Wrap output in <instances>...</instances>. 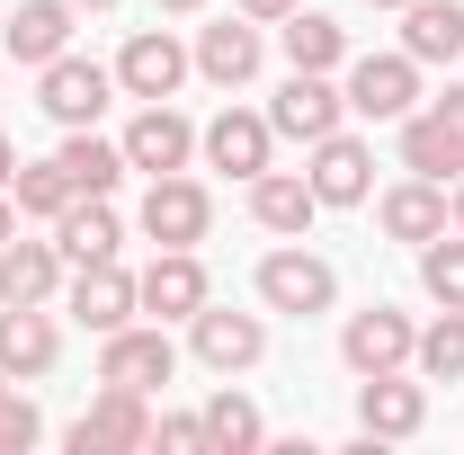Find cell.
<instances>
[{
    "label": "cell",
    "instance_id": "22",
    "mask_svg": "<svg viewBox=\"0 0 464 455\" xmlns=\"http://www.w3.org/2000/svg\"><path fill=\"white\" fill-rule=\"evenodd\" d=\"M63 179L81 188V197H116V179H125V143H108V134H90V125H63Z\"/></svg>",
    "mask_w": 464,
    "mask_h": 455
},
{
    "label": "cell",
    "instance_id": "6",
    "mask_svg": "<svg viewBox=\"0 0 464 455\" xmlns=\"http://www.w3.org/2000/svg\"><path fill=\"white\" fill-rule=\"evenodd\" d=\"M134 447H152V411H143V393H125V384H108V393L72 420V455H134Z\"/></svg>",
    "mask_w": 464,
    "mask_h": 455
},
{
    "label": "cell",
    "instance_id": "3",
    "mask_svg": "<svg viewBox=\"0 0 464 455\" xmlns=\"http://www.w3.org/2000/svg\"><path fill=\"white\" fill-rule=\"evenodd\" d=\"M188 348H197V366H215V375H250L259 357H268V322L259 313H224L215 295L188 313Z\"/></svg>",
    "mask_w": 464,
    "mask_h": 455
},
{
    "label": "cell",
    "instance_id": "38",
    "mask_svg": "<svg viewBox=\"0 0 464 455\" xmlns=\"http://www.w3.org/2000/svg\"><path fill=\"white\" fill-rule=\"evenodd\" d=\"M9 232H18V215H9V197H0V241H9Z\"/></svg>",
    "mask_w": 464,
    "mask_h": 455
},
{
    "label": "cell",
    "instance_id": "13",
    "mask_svg": "<svg viewBox=\"0 0 464 455\" xmlns=\"http://www.w3.org/2000/svg\"><path fill=\"white\" fill-rule=\"evenodd\" d=\"M268 143H277V125H268V116H250V108H224L206 134H197L206 170H224V179H259V170H268Z\"/></svg>",
    "mask_w": 464,
    "mask_h": 455
},
{
    "label": "cell",
    "instance_id": "34",
    "mask_svg": "<svg viewBox=\"0 0 464 455\" xmlns=\"http://www.w3.org/2000/svg\"><path fill=\"white\" fill-rule=\"evenodd\" d=\"M304 0H241V18H259V27H277V18H295Z\"/></svg>",
    "mask_w": 464,
    "mask_h": 455
},
{
    "label": "cell",
    "instance_id": "19",
    "mask_svg": "<svg viewBox=\"0 0 464 455\" xmlns=\"http://www.w3.org/2000/svg\"><path fill=\"white\" fill-rule=\"evenodd\" d=\"M402 170H411V179H438V188L464 170V134H456L438 108H411V116H402Z\"/></svg>",
    "mask_w": 464,
    "mask_h": 455
},
{
    "label": "cell",
    "instance_id": "42",
    "mask_svg": "<svg viewBox=\"0 0 464 455\" xmlns=\"http://www.w3.org/2000/svg\"><path fill=\"white\" fill-rule=\"evenodd\" d=\"M0 402H9V375H0Z\"/></svg>",
    "mask_w": 464,
    "mask_h": 455
},
{
    "label": "cell",
    "instance_id": "33",
    "mask_svg": "<svg viewBox=\"0 0 464 455\" xmlns=\"http://www.w3.org/2000/svg\"><path fill=\"white\" fill-rule=\"evenodd\" d=\"M152 447H170V455H215V438H206V411H170V420L152 429Z\"/></svg>",
    "mask_w": 464,
    "mask_h": 455
},
{
    "label": "cell",
    "instance_id": "4",
    "mask_svg": "<svg viewBox=\"0 0 464 455\" xmlns=\"http://www.w3.org/2000/svg\"><path fill=\"white\" fill-rule=\"evenodd\" d=\"M206 224H215V197H206L188 170H170V179L143 188V241H161V250H197Z\"/></svg>",
    "mask_w": 464,
    "mask_h": 455
},
{
    "label": "cell",
    "instance_id": "17",
    "mask_svg": "<svg viewBox=\"0 0 464 455\" xmlns=\"http://www.w3.org/2000/svg\"><path fill=\"white\" fill-rule=\"evenodd\" d=\"M134 304H143L152 322H188V313L206 304V268H197V250H161V259L134 277Z\"/></svg>",
    "mask_w": 464,
    "mask_h": 455
},
{
    "label": "cell",
    "instance_id": "11",
    "mask_svg": "<svg viewBox=\"0 0 464 455\" xmlns=\"http://www.w3.org/2000/svg\"><path fill=\"white\" fill-rule=\"evenodd\" d=\"M340 116H348V90H331V72H286L268 125L295 134V143H322V134H340Z\"/></svg>",
    "mask_w": 464,
    "mask_h": 455
},
{
    "label": "cell",
    "instance_id": "18",
    "mask_svg": "<svg viewBox=\"0 0 464 455\" xmlns=\"http://www.w3.org/2000/svg\"><path fill=\"white\" fill-rule=\"evenodd\" d=\"M116 241H125V224H116L108 197H72V206L54 215V250H63V268H99V259H116Z\"/></svg>",
    "mask_w": 464,
    "mask_h": 455
},
{
    "label": "cell",
    "instance_id": "21",
    "mask_svg": "<svg viewBox=\"0 0 464 455\" xmlns=\"http://www.w3.org/2000/svg\"><path fill=\"white\" fill-rule=\"evenodd\" d=\"M63 45H72V0H18L9 9V63H36L45 72Z\"/></svg>",
    "mask_w": 464,
    "mask_h": 455
},
{
    "label": "cell",
    "instance_id": "7",
    "mask_svg": "<svg viewBox=\"0 0 464 455\" xmlns=\"http://www.w3.org/2000/svg\"><path fill=\"white\" fill-rule=\"evenodd\" d=\"M188 152H197V125H188L170 99H143V116L125 125V170L170 179V170H188Z\"/></svg>",
    "mask_w": 464,
    "mask_h": 455
},
{
    "label": "cell",
    "instance_id": "2",
    "mask_svg": "<svg viewBox=\"0 0 464 455\" xmlns=\"http://www.w3.org/2000/svg\"><path fill=\"white\" fill-rule=\"evenodd\" d=\"M259 304H268V313H295V322H313V313L340 304V268L313 259V250H268V259H259Z\"/></svg>",
    "mask_w": 464,
    "mask_h": 455
},
{
    "label": "cell",
    "instance_id": "8",
    "mask_svg": "<svg viewBox=\"0 0 464 455\" xmlns=\"http://www.w3.org/2000/svg\"><path fill=\"white\" fill-rule=\"evenodd\" d=\"M188 45H179L170 27H134V36H125V54H116V90H125V99H170L179 81H188Z\"/></svg>",
    "mask_w": 464,
    "mask_h": 455
},
{
    "label": "cell",
    "instance_id": "35",
    "mask_svg": "<svg viewBox=\"0 0 464 455\" xmlns=\"http://www.w3.org/2000/svg\"><path fill=\"white\" fill-rule=\"evenodd\" d=\"M429 108H438V116H447V125H456V134H464V81H447V90H438Z\"/></svg>",
    "mask_w": 464,
    "mask_h": 455
},
{
    "label": "cell",
    "instance_id": "20",
    "mask_svg": "<svg viewBox=\"0 0 464 455\" xmlns=\"http://www.w3.org/2000/svg\"><path fill=\"white\" fill-rule=\"evenodd\" d=\"M63 286V250L54 241H0V304H54Z\"/></svg>",
    "mask_w": 464,
    "mask_h": 455
},
{
    "label": "cell",
    "instance_id": "24",
    "mask_svg": "<svg viewBox=\"0 0 464 455\" xmlns=\"http://www.w3.org/2000/svg\"><path fill=\"white\" fill-rule=\"evenodd\" d=\"M197 72H206L215 90H241V81L259 72V18H224V27H206V36H197Z\"/></svg>",
    "mask_w": 464,
    "mask_h": 455
},
{
    "label": "cell",
    "instance_id": "27",
    "mask_svg": "<svg viewBox=\"0 0 464 455\" xmlns=\"http://www.w3.org/2000/svg\"><path fill=\"white\" fill-rule=\"evenodd\" d=\"M277 45H286L295 72H340L348 63V27L322 18V9H295V18H277Z\"/></svg>",
    "mask_w": 464,
    "mask_h": 455
},
{
    "label": "cell",
    "instance_id": "25",
    "mask_svg": "<svg viewBox=\"0 0 464 455\" xmlns=\"http://www.w3.org/2000/svg\"><path fill=\"white\" fill-rule=\"evenodd\" d=\"M402 54L411 63H456L464 54V0H411L402 9Z\"/></svg>",
    "mask_w": 464,
    "mask_h": 455
},
{
    "label": "cell",
    "instance_id": "5",
    "mask_svg": "<svg viewBox=\"0 0 464 455\" xmlns=\"http://www.w3.org/2000/svg\"><path fill=\"white\" fill-rule=\"evenodd\" d=\"M348 108L375 116V125H402L420 108V63L411 54H357L348 63Z\"/></svg>",
    "mask_w": 464,
    "mask_h": 455
},
{
    "label": "cell",
    "instance_id": "39",
    "mask_svg": "<svg viewBox=\"0 0 464 455\" xmlns=\"http://www.w3.org/2000/svg\"><path fill=\"white\" fill-rule=\"evenodd\" d=\"M161 9H179V18H188V9H206V0H161Z\"/></svg>",
    "mask_w": 464,
    "mask_h": 455
},
{
    "label": "cell",
    "instance_id": "9",
    "mask_svg": "<svg viewBox=\"0 0 464 455\" xmlns=\"http://www.w3.org/2000/svg\"><path fill=\"white\" fill-rule=\"evenodd\" d=\"M179 375V348H170V331L152 322V331H108V348H99V384H125V393H152V384H170Z\"/></svg>",
    "mask_w": 464,
    "mask_h": 455
},
{
    "label": "cell",
    "instance_id": "26",
    "mask_svg": "<svg viewBox=\"0 0 464 455\" xmlns=\"http://www.w3.org/2000/svg\"><path fill=\"white\" fill-rule=\"evenodd\" d=\"M250 215L295 241V232L322 215V197H313V179H304V170H259V179H250Z\"/></svg>",
    "mask_w": 464,
    "mask_h": 455
},
{
    "label": "cell",
    "instance_id": "40",
    "mask_svg": "<svg viewBox=\"0 0 464 455\" xmlns=\"http://www.w3.org/2000/svg\"><path fill=\"white\" fill-rule=\"evenodd\" d=\"M366 9H411V0H366Z\"/></svg>",
    "mask_w": 464,
    "mask_h": 455
},
{
    "label": "cell",
    "instance_id": "31",
    "mask_svg": "<svg viewBox=\"0 0 464 455\" xmlns=\"http://www.w3.org/2000/svg\"><path fill=\"white\" fill-rule=\"evenodd\" d=\"M420 286H429V304H456L464 313V232L420 241Z\"/></svg>",
    "mask_w": 464,
    "mask_h": 455
},
{
    "label": "cell",
    "instance_id": "37",
    "mask_svg": "<svg viewBox=\"0 0 464 455\" xmlns=\"http://www.w3.org/2000/svg\"><path fill=\"white\" fill-rule=\"evenodd\" d=\"M9 179H18V152H9V134H0V188H9Z\"/></svg>",
    "mask_w": 464,
    "mask_h": 455
},
{
    "label": "cell",
    "instance_id": "14",
    "mask_svg": "<svg viewBox=\"0 0 464 455\" xmlns=\"http://www.w3.org/2000/svg\"><path fill=\"white\" fill-rule=\"evenodd\" d=\"M420 420H429V393L411 384L402 366H393V375H366V384H357V429H366L375 447H384V438H420Z\"/></svg>",
    "mask_w": 464,
    "mask_h": 455
},
{
    "label": "cell",
    "instance_id": "30",
    "mask_svg": "<svg viewBox=\"0 0 464 455\" xmlns=\"http://www.w3.org/2000/svg\"><path fill=\"white\" fill-rule=\"evenodd\" d=\"M9 197H18V215H45V224H54V215L72 206V197H81V188L63 179V161H18V179H9Z\"/></svg>",
    "mask_w": 464,
    "mask_h": 455
},
{
    "label": "cell",
    "instance_id": "12",
    "mask_svg": "<svg viewBox=\"0 0 464 455\" xmlns=\"http://www.w3.org/2000/svg\"><path fill=\"white\" fill-rule=\"evenodd\" d=\"M54 357H63V331H54L45 304H9V313H0V375H9V384L54 375Z\"/></svg>",
    "mask_w": 464,
    "mask_h": 455
},
{
    "label": "cell",
    "instance_id": "10",
    "mask_svg": "<svg viewBox=\"0 0 464 455\" xmlns=\"http://www.w3.org/2000/svg\"><path fill=\"white\" fill-rule=\"evenodd\" d=\"M411 348H420V331H411V313H393V304L348 313V331H340V357L357 375H393V366H411Z\"/></svg>",
    "mask_w": 464,
    "mask_h": 455
},
{
    "label": "cell",
    "instance_id": "23",
    "mask_svg": "<svg viewBox=\"0 0 464 455\" xmlns=\"http://www.w3.org/2000/svg\"><path fill=\"white\" fill-rule=\"evenodd\" d=\"M375 215H384L393 241L420 250V241H438V232H447V188H438V179H402V188H384V206H375Z\"/></svg>",
    "mask_w": 464,
    "mask_h": 455
},
{
    "label": "cell",
    "instance_id": "29",
    "mask_svg": "<svg viewBox=\"0 0 464 455\" xmlns=\"http://www.w3.org/2000/svg\"><path fill=\"white\" fill-rule=\"evenodd\" d=\"M411 366H420L429 384H464V313H456V304H438V322L420 331Z\"/></svg>",
    "mask_w": 464,
    "mask_h": 455
},
{
    "label": "cell",
    "instance_id": "32",
    "mask_svg": "<svg viewBox=\"0 0 464 455\" xmlns=\"http://www.w3.org/2000/svg\"><path fill=\"white\" fill-rule=\"evenodd\" d=\"M36 438H45V420H36V402H27L18 384H9V402H0V455H27Z\"/></svg>",
    "mask_w": 464,
    "mask_h": 455
},
{
    "label": "cell",
    "instance_id": "41",
    "mask_svg": "<svg viewBox=\"0 0 464 455\" xmlns=\"http://www.w3.org/2000/svg\"><path fill=\"white\" fill-rule=\"evenodd\" d=\"M72 9H116V0H72Z\"/></svg>",
    "mask_w": 464,
    "mask_h": 455
},
{
    "label": "cell",
    "instance_id": "28",
    "mask_svg": "<svg viewBox=\"0 0 464 455\" xmlns=\"http://www.w3.org/2000/svg\"><path fill=\"white\" fill-rule=\"evenodd\" d=\"M206 438H215V455H250V447H268V420H259V402L250 393H206Z\"/></svg>",
    "mask_w": 464,
    "mask_h": 455
},
{
    "label": "cell",
    "instance_id": "16",
    "mask_svg": "<svg viewBox=\"0 0 464 455\" xmlns=\"http://www.w3.org/2000/svg\"><path fill=\"white\" fill-rule=\"evenodd\" d=\"M304 179H313V197H322V206H366V188H375V152H366L357 134H322Z\"/></svg>",
    "mask_w": 464,
    "mask_h": 455
},
{
    "label": "cell",
    "instance_id": "1",
    "mask_svg": "<svg viewBox=\"0 0 464 455\" xmlns=\"http://www.w3.org/2000/svg\"><path fill=\"white\" fill-rule=\"evenodd\" d=\"M116 99V63H90V54H72L63 45L54 63H45V81H36V108L54 116V125H99Z\"/></svg>",
    "mask_w": 464,
    "mask_h": 455
},
{
    "label": "cell",
    "instance_id": "36",
    "mask_svg": "<svg viewBox=\"0 0 464 455\" xmlns=\"http://www.w3.org/2000/svg\"><path fill=\"white\" fill-rule=\"evenodd\" d=\"M447 232H464V179L447 188Z\"/></svg>",
    "mask_w": 464,
    "mask_h": 455
},
{
    "label": "cell",
    "instance_id": "15",
    "mask_svg": "<svg viewBox=\"0 0 464 455\" xmlns=\"http://www.w3.org/2000/svg\"><path fill=\"white\" fill-rule=\"evenodd\" d=\"M134 313H143V304H134V277H125L116 259L72 268V322H81V331H99V340H108V331H125Z\"/></svg>",
    "mask_w": 464,
    "mask_h": 455
}]
</instances>
